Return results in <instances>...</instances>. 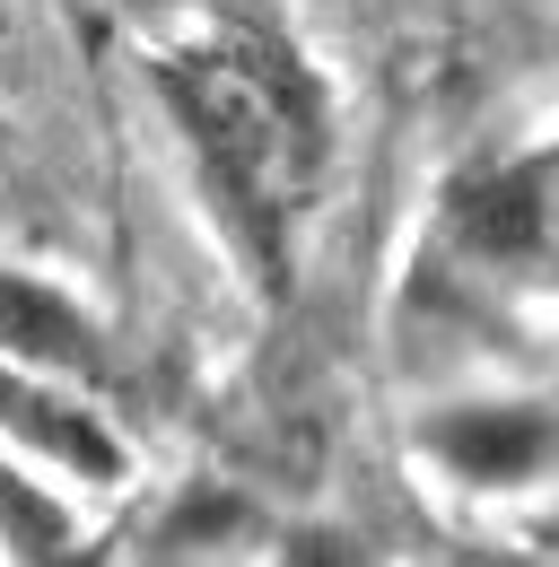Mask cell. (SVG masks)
<instances>
[{
  "instance_id": "6",
  "label": "cell",
  "mask_w": 559,
  "mask_h": 567,
  "mask_svg": "<svg viewBox=\"0 0 559 567\" xmlns=\"http://www.w3.org/2000/svg\"><path fill=\"white\" fill-rule=\"evenodd\" d=\"M0 542H9L18 559H53V550H70V515L44 489H27L9 463H0Z\"/></svg>"
},
{
  "instance_id": "2",
  "label": "cell",
  "mask_w": 559,
  "mask_h": 567,
  "mask_svg": "<svg viewBox=\"0 0 559 567\" xmlns=\"http://www.w3.org/2000/svg\"><path fill=\"white\" fill-rule=\"evenodd\" d=\"M428 454L472 481V489H516L533 481L559 454V420L551 411H507V402H481V411H437L428 420Z\"/></svg>"
},
{
  "instance_id": "5",
  "label": "cell",
  "mask_w": 559,
  "mask_h": 567,
  "mask_svg": "<svg viewBox=\"0 0 559 567\" xmlns=\"http://www.w3.org/2000/svg\"><path fill=\"white\" fill-rule=\"evenodd\" d=\"M0 350L27 367H53V375H96V358H105L70 297H53L44 280H18V271H0Z\"/></svg>"
},
{
  "instance_id": "1",
  "label": "cell",
  "mask_w": 559,
  "mask_h": 567,
  "mask_svg": "<svg viewBox=\"0 0 559 567\" xmlns=\"http://www.w3.org/2000/svg\"><path fill=\"white\" fill-rule=\"evenodd\" d=\"M157 87L184 123V141L202 157L210 193L236 227V245L263 262V280H280L288 262V218L306 202V184L324 175V87L306 79V62L272 44V35H218L193 44L175 62H157Z\"/></svg>"
},
{
  "instance_id": "3",
  "label": "cell",
  "mask_w": 559,
  "mask_h": 567,
  "mask_svg": "<svg viewBox=\"0 0 559 567\" xmlns=\"http://www.w3.org/2000/svg\"><path fill=\"white\" fill-rule=\"evenodd\" d=\"M446 227L489 254V262H516L551 236V166H489V175H464L455 202H446Z\"/></svg>"
},
{
  "instance_id": "4",
  "label": "cell",
  "mask_w": 559,
  "mask_h": 567,
  "mask_svg": "<svg viewBox=\"0 0 559 567\" xmlns=\"http://www.w3.org/2000/svg\"><path fill=\"white\" fill-rule=\"evenodd\" d=\"M0 427H9L18 445H35L44 463L79 472V481H123V445L88 420L79 402L44 393V384H27V375H0Z\"/></svg>"
}]
</instances>
